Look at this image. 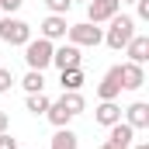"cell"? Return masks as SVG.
<instances>
[{
	"label": "cell",
	"instance_id": "1",
	"mask_svg": "<svg viewBox=\"0 0 149 149\" xmlns=\"http://www.w3.org/2000/svg\"><path fill=\"white\" fill-rule=\"evenodd\" d=\"M135 35V17H128V14H114L111 21H108V31H104V45L114 49V52H121L128 42Z\"/></svg>",
	"mask_w": 149,
	"mask_h": 149
},
{
	"label": "cell",
	"instance_id": "23",
	"mask_svg": "<svg viewBox=\"0 0 149 149\" xmlns=\"http://www.w3.org/2000/svg\"><path fill=\"white\" fill-rule=\"evenodd\" d=\"M21 3H24V0H0V10H3V14H14Z\"/></svg>",
	"mask_w": 149,
	"mask_h": 149
},
{
	"label": "cell",
	"instance_id": "5",
	"mask_svg": "<svg viewBox=\"0 0 149 149\" xmlns=\"http://www.w3.org/2000/svg\"><path fill=\"white\" fill-rule=\"evenodd\" d=\"M114 14H121V0H90L87 3V21L90 24H104Z\"/></svg>",
	"mask_w": 149,
	"mask_h": 149
},
{
	"label": "cell",
	"instance_id": "25",
	"mask_svg": "<svg viewBox=\"0 0 149 149\" xmlns=\"http://www.w3.org/2000/svg\"><path fill=\"white\" fill-rule=\"evenodd\" d=\"M10 128V118H7V111H0V132H7Z\"/></svg>",
	"mask_w": 149,
	"mask_h": 149
},
{
	"label": "cell",
	"instance_id": "17",
	"mask_svg": "<svg viewBox=\"0 0 149 149\" xmlns=\"http://www.w3.org/2000/svg\"><path fill=\"white\" fill-rule=\"evenodd\" d=\"M21 87H24L28 94H42V90H45V73L28 70V73H24V80H21Z\"/></svg>",
	"mask_w": 149,
	"mask_h": 149
},
{
	"label": "cell",
	"instance_id": "12",
	"mask_svg": "<svg viewBox=\"0 0 149 149\" xmlns=\"http://www.w3.org/2000/svg\"><path fill=\"white\" fill-rule=\"evenodd\" d=\"M94 121H97V125H104V128H111L114 121H121V108H118L114 101H101V104H97V111H94Z\"/></svg>",
	"mask_w": 149,
	"mask_h": 149
},
{
	"label": "cell",
	"instance_id": "16",
	"mask_svg": "<svg viewBox=\"0 0 149 149\" xmlns=\"http://www.w3.org/2000/svg\"><path fill=\"white\" fill-rule=\"evenodd\" d=\"M59 101H63V108H66V111L73 114H83V108H87V101H83V94H80V90H63V97H59Z\"/></svg>",
	"mask_w": 149,
	"mask_h": 149
},
{
	"label": "cell",
	"instance_id": "2",
	"mask_svg": "<svg viewBox=\"0 0 149 149\" xmlns=\"http://www.w3.org/2000/svg\"><path fill=\"white\" fill-rule=\"evenodd\" d=\"M21 49H24V63H28V70L45 73V70L52 66V49H56V45H52L49 38H42V35H38V38H28Z\"/></svg>",
	"mask_w": 149,
	"mask_h": 149
},
{
	"label": "cell",
	"instance_id": "10",
	"mask_svg": "<svg viewBox=\"0 0 149 149\" xmlns=\"http://www.w3.org/2000/svg\"><path fill=\"white\" fill-rule=\"evenodd\" d=\"M66 14H49L45 21H42V38H49V42H59V38H66Z\"/></svg>",
	"mask_w": 149,
	"mask_h": 149
},
{
	"label": "cell",
	"instance_id": "27",
	"mask_svg": "<svg viewBox=\"0 0 149 149\" xmlns=\"http://www.w3.org/2000/svg\"><path fill=\"white\" fill-rule=\"evenodd\" d=\"M97 149H114V146H111V142H104V146H97Z\"/></svg>",
	"mask_w": 149,
	"mask_h": 149
},
{
	"label": "cell",
	"instance_id": "21",
	"mask_svg": "<svg viewBox=\"0 0 149 149\" xmlns=\"http://www.w3.org/2000/svg\"><path fill=\"white\" fill-rule=\"evenodd\" d=\"M10 87H14V73H10L7 66H0V94H7Z\"/></svg>",
	"mask_w": 149,
	"mask_h": 149
},
{
	"label": "cell",
	"instance_id": "28",
	"mask_svg": "<svg viewBox=\"0 0 149 149\" xmlns=\"http://www.w3.org/2000/svg\"><path fill=\"white\" fill-rule=\"evenodd\" d=\"M121 3H135V0H121Z\"/></svg>",
	"mask_w": 149,
	"mask_h": 149
},
{
	"label": "cell",
	"instance_id": "14",
	"mask_svg": "<svg viewBox=\"0 0 149 149\" xmlns=\"http://www.w3.org/2000/svg\"><path fill=\"white\" fill-rule=\"evenodd\" d=\"M49 149H80V139H76L73 128L66 125V128H56V135H52Z\"/></svg>",
	"mask_w": 149,
	"mask_h": 149
},
{
	"label": "cell",
	"instance_id": "15",
	"mask_svg": "<svg viewBox=\"0 0 149 149\" xmlns=\"http://www.w3.org/2000/svg\"><path fill=\"white\" fill-rule=\"evenodd\" d=\"M45 118H49L56 128H66V125L73 121V114L63 108V101H52V104H49V111H45Z\"/></svg>",
	"mask_w": 149,
	"mask_h": 149
},
{
	"label": "cell",
	"instance_id": "6",
	"mask_svg": "<svg viewBox=\"0 0 149 149\" xmlns=\"http://www.w3.org/2000/svg\"><path fill=\"white\" fill-rule=\"evenodd\" d=\"M52 66L63 73V70H83V56H80V49L76 45H59V49H52Z\"/></svg>",
	"mask_w": 149,
	"mask_h": 149
},
{
	"label": "cell",
	"instance_id": "24",
	"mask_svg": "<svg viewBox=\"0 0 149 149\" xmlns=\"http://www.w3.org/2000/svg\"><path fill=\"white\" fill-rule=\"evenodd\" d=\"M135 7H139V21H149V0H135Z\"/></svg>",
	"mask_w": 149,
	"mask_h": 149
},
{
	"label": "cell",
	"instance_id": "29",
	"mask_svg": "<svg viewBox=\"0 0 149 149\" xmlns=\"http://www.w3.org/2000/svg\"><path fill=\"white\" fill-rule=\"evenodd\" d=\"M83 3H90V0H83Z\"/></svg>",
	"mask_w": 149,
	"mask_h": 149
},
{
	"label": "cell",
	"instance_id": "19",
	"mask_svg": "<svg viewBox=\"0 0 149 149\" xmlns=\"http://www.w3.org/2000/svg\"><path fill=\"white\" fill-rule=\"evenodd\" d=\"M59 83H63V90H80L83 87V70H63Z\"/></svg>",
	"mask_w": 149,
	"mask_h": 149
},
{
	"label": "cell",
	"instance_id": "20",
	"mask_svg": "<svg viewBox=\"0 0 149 149\" xmlns=\"http://www.w3.org/2000/svg\"><path fill=\"white\" fill-rule=\"evenodd\" d=\"M42 3L49 7V14H66L73 7V0H42Z\"/></svg>",
	"mask_w": 149,
	"mask_h": 149
},
{
	"label": "cell",
	"instance_id": "8",
	"mask_svg": "<svg viewBox=\"0 0 149 149\" xmlns=\"http://www.w3.org/2000/svg\"><path fill=\"white\" fill-rule=\"evenodd\" d=\"M118 70H121V90H139V87H146V70H142L139 63H121Z\"/></svg>",
	"mask_w": 149,
	"mask_h": 149
},
{
	"label": "cell",
	"instance_id": "13",
	"mask_svg": "<svg viewBox=\"0 0 149 149\" xmlns=\"http://www.w3.org/2000/svg\"><path fill=\"white\" fill-rule=\"evenodd\" d=\"M125 121H128L135 132H139V128H149V104L146 101H135V104L125 111Z\"/></svg>",
	"mask_w": 149,
	"mask_h": 149
},
{
	"label": "cell",
	"instance_id": "26",
	"mask_svg": "<svg viewBox=\"0 0 149 149\" xmlns=\"http://www.w3.org/2000/svg\"><path fill=\"white\" fill-rule=\"evenodd\" d=\"M128 149H149V142H139V146H128Z\"/></svg>",
	"mask_w": 149,
	"mask_h": 149
},
{
	"label": "cell",
	"instance_id": "9",
	"mask_svg": "<svg viewBox=\"0 0 149 149\" xmlns=\"http://www.w3.org/2000/svg\"><path fill=\"white\" fill-rule=\"evenodd\" d=\"M132 139H135V128H132L128 121H114L111 128H108V142H111L114 149H128Z\"/></svg>",
	"mask_w": 149,
	"mask_h": 149
},
{
	"label": "cell",
	"instance_id": "4",
	"mask_svg": "<svg viewBox=\"0 0 149 149\" xmlns=\"http://www.w3.org/2000/svg\"><path fill=\"white\" fill-rule=\"evenodd\" d=\"M31 38V24L28 21H21V17H0V42H7V45H24Z\"/></svg>",
	"mask_w": 149,
	"mask_h": 149
},
{
	"label": "cell",
	"instance_id": "22",
	"mask_svg": "<svg viewBox=\"0 0 149 149\" xmlns=\"http://www.w3.org/2000/svg\"><path fill=\"white\" fill-rule=\"evenodd\" d=\"M0 149H17V139L10 132H0Z\"/></svg>",
	"mask_w": 149,
	"mask_h": 149
},
{
	"label": "cell",
	"instance_id": "11",
	"mask_svg": "<svg viewBox=\"0 0 149 149\" xmlns=\"http://www.w3.org/2000/svg\"><path fill=\"white\" fill-rule=\"evenodd\" d=\"M125 52H128V63H139V66H142L149 59V35H139V31H135L132 42L125 45Z\"/></svg>",
	"mask_w": 149,
	"mask_h": 149
},
{
	"label": "cell",
	"instance_id": "3",
	"mask_svg": "<svg viewBox=\"0 0 149 149\" xmlns=\"http://www.w3.org/2000/svg\"><path fill=\"white\" fill-rule=\"evenodd\" d=\"M66 38H70V45H76V49H94V45L104 42V28H97L90 21H80V24H70L66 28Z\"/></svg>",
	"mask_w": 149,
	"mask_h": 149
},
{
	"label": "cell",
	"instance_id": "18",
	"mask_svg": "<svg viewBox=\"0 0 149 149\" xmlns=\"http://www.w3.org/2000/svg\"><path fill=\"white\" fill-rule=\"evenodd\" d=\"M49 104H52V101L45 97V90H42V94H28V101H24V108H28V111L35 114V118L49 111Z\"/></svg>",
	"mask_w": 149,
	"mask_h": 149
},
{
	"label": "cell",
	"instance_id": "7",
	"mask_svg": "<svg viewBox=\"0 0 149 149\" xmlns=\"http://www.w3.org/2000/svg\"><path fill=\"white\" fill-rule=\"evenodd\" d=\"M97 97H101V101H118V97H121V70H118V66H111V70L104 73V80L97 83Z\"/></svg>",
	"mask_w": 149,
	"mask_h": 149
}]
</instances>
